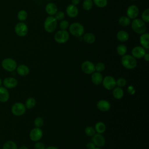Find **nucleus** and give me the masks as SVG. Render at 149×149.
Masks as SVG:
<instances>
[{
	"label": "nucleus",
	"instance_id": "a18cd8bd",
	"mask_svg": "<svg viewBox=\"0 0 149 149\" xmlns=\"http://www.w3.org/2000/svg\"><path fill=\"white\" fill-rule=\"evenodd\" d=\"M80 2V0H72V4L76 6Z\"/></svg>",
	"mask_w": 149,
	"mask_h": 149
},
{
	"label": "nucleus",
	"instance_id": "ddd939ff",
	"mask_svg": "<svg viewBox=\"0 0 149 149\" xmlns=\"http://www.w3.org/2000/svg\"><path fill=\"white\" fill-rule=\"evenodd\" d=\"M126 14H127V16L130 19H136L139 14V8L135 5H130L127 9Z\"/></svg>",
	"mask_w": 149,
	"mask_h": 149
},
{
	"label": "nucleus",
	"instance_id": "7c9ffc66",
	"mask_svg": "<svg viewBox=\"0 0 149 149\" xmlns=\"http://www.w3.org/2000/svg\"><path fill=\"white\" fill-rule=\"evenodd\" d=\"M84 133H85L86 136H87L88 137H92L93 136H94L96 133V132H95V129H94V127L91 126H87L85 128Z\"/></svg>",
	"mask_w": 149,
	"mask_h": 149
},
{
	"label": "nucleus",
	"instance_id": "a211bd4d",
	"mask_svg": "<svg viewBox=\"0 0 149 149\" xmlns=\"http://www.w3.org/2000/svg\"><path fill=\"white\" fill-rule=\"evenodd\" d=\"M103 76L100 72L95 71L91 74V80L92 83L95 85H100L102 83Z\"/></svg>",
	"mask_w": 149,
	"mask_h": 149
},
{
	"label": "nucleus",
	"instance_id": "8fccbe9b",
	"mask_svg": "<svg viewBox=\"0 0 149 149\" xmlns=\"http://www.w3.org/2000/svg\"><path fill=\"white\" fill-rule=\"evenodd\" d=\"M1 84H2V80H1V79L0 78V86H1Z\"/></svg>",
	"mask_w": 149,
	"mask_h": 149
},
{
	"label": "nucleus",
	"instance_id": "f257e3e1",
	"mask_svg": "<svg viewBox=\"0 0 149 149\" xmlns=\"http://www.w3.org/2000/svg\"><path fill=\"white\" fill-rule=\"evenodd\" d=\"M121 63L125 68L132 70L136 67L137 62L136 59L132 55L125 54L121 58Z\"/></svg>",
	"mask_w": 149,
	"mask_h": 149
},
{
	"label": "nucleus",
	"instance_id": "dca6fc26",
	"mask_svg": "<svg viewBox=\"0 0 149 149\" xmlns=\"http://www.w3.org/2000/svg\"><path fill=\"white\" fill-rule=\"evenodd\" d=\"M4 86L7 88H13L17 86V80L12 77H8L5 78L3 81Z\"/></svg>",
	"mask_w": 149,
	"mask_h": 149
},
{
	"label": "nucleus",
	"instance_id": "c85d7f7f",
	"mask_svg": "<svg viewBox=\"0 0 149 149\" xmlns=\"http://www.w3.org/2000/svg\"><path fill=\"white\" fill-rule=\"evenodd\" d=\"M116 52L120 56H123L126 54L127 47L124 44H119L116 47Z\"/></svg>",
	"mask_w": 149,
	"mask_h": 149
},
{
	"label": "nucleus",
	"instance_id": "20e7f679",
	"mask_svg": "<svg viewBox=\"0 0 149 149\" xmlns=\"http://www.w3.org/2000/svg\"><path fill=\"white\" fill-rule=\"evenodd\" d=\"M57 26V20L53 16H49L46 17L44 23L45 30L48 33L54 32Z\"/></svg>",
	"mask_w": 149,
	"mask_h": 149
},
{
	"label": "nucleus",
	"instance_id": "c756f323",
	"mask_svg": "<svg viewBox=\"0 0 149 149\" xmlns=\"http://www.w3.org/2000/svg\"><path fill=\"white\" fill-rule=\"evenodd\" d=\"M2 149H18L16 144L11 140L5 142L3 146Z\"/></svg>",
	"mask_w": 149,
	"mask_h": 149
},
{
	"label": "nucleus",
	"instance_id": "4c0bfd02",
	"mask_svg": "<svg viewBox=\"0 0 149 149\" xmlns=\"http://www.w3.org/2000/svg\"><path fill=\"white\" fill-rule=\"evenodd\" d=\"M105 69V65L102 62H98L95 65V70L98 72H102Z\"/></svg>",
	"mask_w": 149,
	"mask_h": 149
},
{
	"label": "nucleus",
	"instance_id": "72a5a7b5",
	"mask_svg": "<svg viewBox=\"0 0 149 149\" xmlns=\"http://www.w3.org/2000/svg\"><path fill=\"white\" fill-rule=\"evenodd\" d=\"M93 3L99 8H104L107 6L108 1L107 0H93Z\"/></svg>",
	"mask_w": 149,
	"mask_h": 149
},
{
	"label": "nucleus",
	"instance_id": "79ce46f5",
	"mask_svg": "<svg viewBox=\"0 0 149 149\" xmlns=\"http://www.w3.org/2000/svg\"><path fill=\"white\" fill-rule=\"evenodd\" d=\"M127 93L131 95H134L136 93V89L134 87L133 85L129 86L127 88Z\"/></svg>",
	"mask_w": 149,
	"mask_h": 149
},
{
	"label": "nucleus",
	"instance_id": "0eeeda50",
	"mask_svg": "<svg viewBox=\"0 0 149 149\" xmlns=\"http://www.w3.org/2000/svg\"><path fill=\"white\" fill-rule=\"evenodd\" d=\"M102 84L103 87L107 90H112L116 86L115 79L110 75L103 77Z\"/></svg>",
	"mask_w": 149,
	"mask_h": 149
},
{
	"label": "nucleus",
	"instance_id": "f03ea898",
	"mask_svg": "<svg viewBox=\"0 0 149 149\" xmlns=\"http://www.w3.org/2000/svg\"><path fill=\"white\" fill-rule=\"evenodd\" d=\"M133 30L138 34H142L146 33L147 26L144 21L140 19H134L131 23Z\"/></svg>",
	"mask_w": 149,
	"mask_h": 149
},
{
	"label": "nucleus",
	"instance_id": "423d86ee",
	"mask_svg": "<svg viewBox=\"0 0 149 149\" xmlns=\"http://www.w3.org/2000/svg\"><path fill=\"white\" fill-rule=\"evenodd\" d=\"M2 68L8 72H13L17 68V62L12 58H7L2 62Z\"/></svg>",
	"mask_w": 149,
	"mask_h": 149
},
{
	"label": "nucleus",
	"instance_id": "c03bdc74",
	"mask_svg": "<svg viewBox=\"0 0 149 149\" xmlns=\"http://www.w3.org/2000/svg\"><path fill=\"white\" fill-rule=\"evenodd\" d=\"M144 60L146 61V62H148L149 61V54L148 53H146L143 56Z\"/></svg>",
	"mask_w": 149,
	"mask_h": 149
},
{
	"label": "nucleus",
	"instance_id": "9b49d317",
	"mask_svg": "<svg viewBox=\"0 0 149 149\" xmlns=\"http://www.w3.org/2000/svg\"><path fill=\"white\" fill-rule=\"evenodd\" d=\"M16 34L19 37H24L28 33V27L26 23L19 22L17 23L15 27Z\"/></svg>",
	"mask_w": 149,
	"mask_h": 149
},
{
	"label": "nucleus",
	"instance_id": "6ab92c4d",
	"mask_svg": "<svg viewBox=\"0 0 149 149\" xmlns=\"http://www.w3.org/2000/svg\"><path fill=\"white\" fill-rule=\"evenodd\" d=\"M140 42L141 47L145 49H148L149 48V34L148 33H144L141 34Z\"/></svg>",
	"mask_w": 149,
	"mask_h": 149
},
{
	"label": "nucleus",
	"instance_id": "e433bc0d",
	"mask_svg": "<svg viewBox=\"0 0 149 149\" xmlns=\"http://www.w3.org/2000/svg\"><path fill=\"white\" fill-rule=\"evenodd\" d=\"M34 125L36 127H40L41 128L43 125H44V120L43 119L40 117V116H38V117H37L35 119H34Z\"/></svg>",
	"mask_w": 149,
	"mask_h": 149
},
{
	"label": "nucleus",
	"instance_id": "f8f14e48",
	"mask_svg": "<svg viewBox=\"0 0 149 149\" xmlns=\"http://www.w3.org/2000/svg\"><path fill=\"white\" fill-rule=\"evenodd\" d=\"M91 141L95 144L97 147H102L105 144V138L102 134L95 133L92 136Z\"/></svg>",
	"mask_w": 149,
	"mask_h": 149
},
{
	"label": "nucleus",
	"instance_id": "2eb2a0df",
	"mask_svg": "<svg viewBox=\"0 0 149 149\" xmlns=\"http://www.w3.org/2000/svg\"><path fill=\"white\" fill-rule=\"evenodd\" d=\"M146 53V49L141 46L134 47L132 49V55L136 59H140L143 58Z\"/></svg>",
	"mask_w": 149,
	"mask_h": 149
},
{
	"label": "nucleus",
	"instance_id": "09e8293b",
	"mask_svg": "<svg viewBox=\"0 0 149 149\" xmlns=\"http://www.w3.org/2000/svg\"><path fill=\"white\" fill-rule=\"evenodd\" d=\"M94 149H102V148H101V147H96Z\"/></svg>",
	"mask_w": 149,
	"mask_h": 149
},
{
	"label": "nucleus",
	"instance_id": "473e14b6",
	"mask_svg": "<svg viewBox=\"0 0 149 149\" xmlns=\"http://www.w3.org/2000/svg\"><path fill=\"white\" fill-rule=\"evenodd\" d=\"M17 18L21 21L23 22L27 18V13L24 10H20L17 13Z\"/></svg>",
	"mask_w": 149,
	"mask_h": 149
},
{
	"label": "nucleus",
	"instance_id": "37998d69",
	"mask_svg": "<svg viewBox=\"0 0 149 149\" xmlns=\"http://www.w3.org/2000/svg\"><path fill=\"white\" fill-rule=\"evenodd\" d=\"M86 147L87 149H94L96 147V146L92 141H90V142H88L87 143Z\"/></svg>",
	"mask_w": 149,
	"mask_h": 149
},
{
	"label": "nucleus",
	"instance_id": "4be33fe9",
	"mask_svg": "<svg viewBox=\"0 0 149 149\" xmlns=\"http://www.w3.org/2000/svg\"><path fill=\"white\" fill-rule=\"evenodd\" d=\"M9 98V93L6 88L0 86V101L5 102Z\"/></svg>",
	"mask_w": 149,
	"mask_h": 149
},
{
	"label": "nucleus",
	"instance_id": "cd10ccee",
	"mask_svg": "<svg viewBox=\"0 0 149 149\" xmlns=\"http://www.w3.org/2000/svg\"><path fill=\"white\" fill-rule=\"evenodd\" d=\"M36 104V101L34 98L33 97H30L27 98L25 102V107L27 109H32L35 107Z\"/></svg>",
	"mask_w": 149,
	"mask_h": 149
},
{
	"label": "nucleus",
	"instance_id": "39448f33",
	"mask_svg": "<svg viewBox=\"0 0 149 149\" xmlns=\"http://www.w3.org/2000/svg\"><path fill=\"white\" fill-rule=\"evenodd\" d=\"M69 38V33L64 30L58 31L54 35L55 41L59 44H64L66 42Z\"/></svg>",
	"mask_w": 149,
	"mask_h": 149
},
{
	"label": "nucleus",
	"instance_id": "49530a36",
	"mask_svg": "<svg viewBox=\"0 0 149 149\" xmlns=\"http://www.w3.org/2000/svg\"><path fill=\"white\" fill-rule=\"evenodd\" d=\"M45 149H59L58 148H57L55 146H48L47 147H45Z\"/></svg>",
	"mask_w": 149,
	"mask_h": 149
},
{
	"label": "nucleus",
	"instance_id": "393cba45",
	"mask_svg": "<svg viewBox=\"0 0 149 149\" xmlns=\"http://www.w3.org/2000/svg\"><path fill=\"white\" fill-rule=\"evenodd\" d=\"M94 129L97 133L102 134L106 130V125L103 122L99 121L95 123Z\"/></svg>",
	"mask_w": 149,
	"mask_h": 149
},
{
	"label": "nucleus",
	"instance_id": "7ed1b4c3",
	"mask_svg": "<svg viewBox=\"0 0 149 149\" xmlns=\"http://www.w3.org/2000/svg\"><path fill=\"white\" fill-rule=\"evenodd\" d=\"M70 33L76 37H81L84 33V27L80 23L74 22L69 26Z\"/></svg>",
	"mask_w": 149,
	"mask_h": 149
},
{
	"label": "nucleus",
	"instance_id": "4468645a",
	"mask_svg": "<svg viewBox=\"0 0 149 149\" xmlns=\"http://www.w3.org/2000/svg\"><path fill=\"white\" fill-rule=\"evenodd\" d=\"M97 108L101 112H107L111 109V105L110 102L106 100H100L97 102Z\"/></svg>",
	"mask_w": 149,
	"mask_h": 149
},
{
	"label": "nucleus",
	"instance_id": "3c124183",
	"mask_svg": "<svg viewBox=\"0 0 149 149\" xmlns=\"http://www.w3.org/2000/svg\"><path fill=\"white\" fill-rule=\"evenodd\" d=\"M132 1H136V0H132Z\"/></svg>",
	"mask_w": 149,
	"mask_h": 149
},
{
	"label": "nucleus",
	"instance_id": "ea45409f",
	"mask_svg": "<svg viewBox=\"0 0 149 149\" xmlns=\"http://www.w3.org/2000/svg\"><path fill=\"white\" fill-rule=\"evenodd\" d=\"M55 19H56V20H59L61 21L62 20H63L64 17H65V13L62 11H59L55 13Z\"/></svg>",
	"mask_w": 149,
	"mask_h": 149
},
{
	"label": "nucleus",
	"instance_id": "5701e85b",
	"mask_svg": "<svg viewBox=\"0 0 149 149\" xmlns=\"http://www.w3.org/2000/svg\"><path fill=\"white\" fill-rule=\"evenodd\" d=\"M16 71L19 75L24 76L29 73L30 70L29 67L26 65H20L16 68Z\"/></svg>",
	"mask_w": 149,
	"mask_h": 149
},
{
	"label": "nucleus",
	"instance_id": "a19ab883",
	"mask_svg": "<svg viewBox=\"0 0 149 149\" xmlns=\"http://www.w3.org/2000/svg\"><path fill=\"white\" fill-rule=\"evenodd\" d=\"M45 146L44 144L40 141H36L34 144V149H45Z\"/></svg>",
	"mask_w": 149,
	"mask_h": 149
},
{
	"label": "nucleus",
	"instance_id": "2f4dec72",
	"mask_svg": "<svg viewBox=\"0 0 149 149\" xmlns=\"http://www.w3.org/2000/svg\"><path fill=\"white\" fill-rule=\"evenodd\" d=\"M93 6V0H84L83 2V8L85 10H90Z\"/></svg>",
	"mask_w": 149,
	"mask_h": 149
},
{
	"label": "nucleus",
	"instance_id": "aec40b11",
	"mask_svg": "<svg viewBox=\"0 0 149 149\" xmlns=\"http://www.w3.org/2000/svg\"><path fill=\"white\" fill-rule=\"evenodd\" d=\"M45 11L49 16H53L55 15L58 11L57 6L54 3L49 2L45 6Z\"/></svg>",
	"mask_w": 149,
	"mask_h": 149
},
{
	"label": "nucleus",
	"instance_id": "58836bf2",
	"mask_svg": "<svg viewBox=\"0 0 149 149\" xmlns=\"http://www.w3.org/2000/svg\"><path fill=\"white\" fill-rule=\"evenodd\" d=\"M69 22L66 20H61L59 23V27L61 30H66L68 28H69Z\"/></svg>",
	"mask_w": 149,
	"mask_h": 149
},
{
	"label": "nucleus",
	"instance_id": "412c9836",
	"mask_svg": "<svg viewBox=\"0 0 149 149\" xmlns=\"http://www.w3.org/2000/svg\"><path fill=\"white\" fill-rule=\"evenodd\" d=\"M112 95L116 100H120L123 98L124 95V91L122 88L116 86L112 90Z\"/></svg>",
	"mask_w": 149,
	"mask_h": 149
},
{
	"label": "nucleus",
	"instance_id": "1a4fd4ad",
	"mask_svg": "<svg viewBox=\"0 0 149 149\" xmlns=\"http://www.w3.org/2000/svg\"><path fill=\"white\" fill-rule=\"evenodd\" d=\"M43 136V132L40 127H34L31 130L29 133V137L33 141L36 142L40 141Z\"/></svg>",
	"mask_w": 149,
	"mask_h": 149
},
{
	"label": "nucleus",
	"instance_id": "c9c22d12",
	"mask_svg": "<svg viewBox=\"0 0 149 149\" xmlns=\"http://www.w3.org/2000/svg\"><path fill=\"white\" fill-rule=\"evenodd\" d=\"M141 20L145 23L149 22V9H146L141 14Z\"/></svg>",
	"mask_w": 149,
	"mask_h": 149
},
{
	"label": "nucleus",
	"instance_id": "f3484780",
	"mask_svg": "<svg viewBox=\"0 0 149 149\" xmlns=\"http://www.w3.org/2000/svg\"><path fill=\"white\" fill-rule=\"evenodd\" d=\"M66 12L69 17L73 18L77 16L79 13V10L76 6L73 4H70L66 7Z\"/></svg>",
	"mask_w": 149,
	"mask_h": 149
},
{
	"label": "nucleus",
	"instance_id": "f704fd0d",
	"mask_svg": "<svg viewBox=\"0 0 149 149\" xmlns=\"http://www.w3.org/2000/svg\"><path fill=\"white\" fill-rule=\"evenodd\" d=\"M127 84V81L126 80L123 78V77H120V78H118L116 80V85L118 86V87H124L125 86H126Z\"/></svg>",
	"mask_w": 149,
	"mask_h": 149
},
{
	"label": "nucleus",
	"instance_id": "b1692460",
	"mask_svg": "<svg viewBox=\"0 0 149 149\" xmlns=\"http://www.w3.org/2000/svg\"><path fill=\"white\" fill-rule=\"evenodd\" d=\"M129 35L125 30H120L116 33V38L120 42H126L128 40Z\"/></svg>",
	"mask_w": 149,
	"mask_h": 149
},
{
	"label": "nucleus",
	"instance_id": "6e6552de",
	"mask_svg": "<svg viewBox=\"0 0 149 149\" xmlns=\"http://www.w3.org/2000/svg\"><path fill=\"white\" fill-rule=\"evenodd\" d=\"M12 113L15 116H22L24 115L26 111L25 105L22 102L15 103L11 108Z\"/></svg>",
	"mask_w": 149,
	"mask_h": 149
},
{
	"label": "nucleus",
	"instance_id": "9d476101",
	"mask_svg": "<svg viewBox=\"0 0 149 149\" xmlns=\"http://www.w3.org/2000/svg\"><path fill=\"white\" fill-rule=\"evenodd\" d=\"M82 72L86 74H91L95 71V65L90 61H84L81 65Z\"/></svg>",
	"mask_w": 149,
	"mask_h": 149
},
{
	"label": "nucleus",
	"instance_id": "a878e982",
	"mask_svg": "<svg viewBox=\"0 0 149 149\" xmlns=\"http://www.w3.org/2000/svg\"><path fill=\"white\" fill-rule=\"evenodd\" d=\"M84 41L87 44H93L95 41V37L92 33H86L83 36Z\"/></svg>",
	"mask_w": 149,
	"mask_h": 149
},
{
	"label": "nucleus",
	"instance_id": "bb28decb",
	"mask_svg": "<svg viewBox=\"0 0 149 149\" xmlns=\"http://www.w3.org/2000/svg\"><path fill=\"white\" fill-rule=\"evenodd\" d=\"M118 23L120 26L126 27L130 24V19L127 16H122L119 19Z\"/></svg>",
	"mask_w": 149,
	"mask_h": 149
},
{
	"label": "nucleus",
	"instance_id": "de8ad7c7",
	"mask_svg": "<svg viewBox=\"0 0 149 149\" xmlns=\"http://www.w3.org/2000/svg\"><path fill=\"white\" fill-rule=\"evenodd\" d=\"M19 149H29L26 146H21Z\"/></svg>",
	"mask_w": 149,
	"mask_h": 149
}]
</instances>
